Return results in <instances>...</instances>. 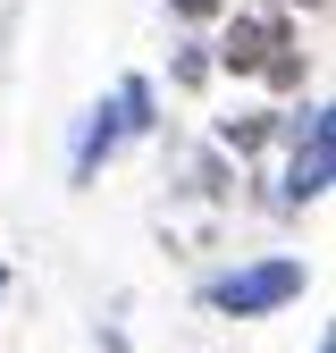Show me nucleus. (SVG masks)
Returning <instances> with one entry per match:
<instances>
[{"label": "nucleus", "instance_id": "f257e3e1", "mask_svg": "<svg viewBox=\"0 0 336 353\" xmlns=\"http://www.w3.org/2000/svg\"><path fill=\"white\" fill-rule=\"evenodd\" d=\"M219 68L227 76H269L277 93H294V84H303V42H294L286 9H227Z\"/></svg>", "mask_w": 336, "mask_h": 353}, {"label": "nucleus", "instance_id": "f03ea898", "mask_svg": "<svg viewBox=\"0 0 336 353\" xmlns=\"http://www.w3.org/2000/svg\"><path fill=\"white\" fill-rule=\"evenodd\" d=\"M303 286H311V270L294 252H261V261H235L227 278H210L202 286V312H219V320H269V312H286V303H303Z\"/></svg>", "mask_w": 336, "mask_h": 353}, {"label": "nucleus", "instance_id": "7ed1b4c3", "mask_svg": "<svg viewBox=\"0 0 336 353\" xmlns=\"http://www.w3.org/2000/svg\"><path fill=\"white\" fill-rule=\"evenodd\" d=\"M328 176H336V118H328V101H311L286 126V202H319Z\"/></svg>", "mask_w": 336, "mask_h": 353}, {"label": "nucleus", "instance_id": "20e7f679", "mask_svg": "<svg viewBox=\"0 0 336 353\" xmlns=\"http://www.w3.org/2000/svg\"><path fill=\"white\" fill-rule=\"evenodd\" d=\"M126 143V118H118V93L109 101H93V110H84V126H76V152H67V176H76V185H93V176H101V160Z\"/></svg>", "mask_w": 336, "mask_h": 353}, {"label": "nucleus", "instance_id": "39448f33", "mask_svg": "<svg viewBox=\"0 0 336 353\" xmlns=\"http://www.w3.org/2000/svg\"><path fill=\"white\" fill-rule=\"evenodd\" d=\"M118 118H126V135H151V126H160V93H151V76H126V84H118Z\"/></svg>", "mask_w": 336, "mask_h": 353}, {"label": "nucleus", "instance_id": "423d86ee", "mask_svg": "<svg viewBox=\"0 0 336 353\" xmlns=\"http://www.w3.org/2000/svg\"><path fill=\"white\" fill-rule=\"evenodd\" d=\"M219 135H227L235 152H261V143L277 135V118H269V110H252V118H227V126H219Z\"/></svg>", "mask_w": 336, "mask_h": 353}, {"label": "nucleus", "instance_id": "0eeeda50", "mask_svg": "<svg viewBox=\"0 0 336 353\" xmlns=\"http://www.w3.org/2000/svg\"><path fill=\"white\" fill-rule=\"evenodd\" d=\"M235 0H177V17H227Z\"/></svg>", "mask_w": 336, "mask_h": 353}, {"label": "nucleus", "instance_id": "6e6552de", "mask_svg": "<svg viewBox=\"0 0 336 353\" xmlns=\"http://www.w3.org/2000/svg\"><path fill=\"white\" fill-rule=\"evenodd\" d=\"M0 303H9V261H0Z\"/></svg>", "mask_w": 336, "mask_h": 353}, {"label": "nucleus", "instance_id": "1a4fd4ad", "mask_svg": "<svg viewBox=\"0 0 336 353\" xmlns=\"http://www.w3.org/2000/svg\"><path fill=\"white\" fill-rule=\"evenodd\" d=\"M303 9H311V17H319V9H328V0H303Z\"/></svg>", "mask_w": 336, "mask_h": 353}, {"label": "nucleus", "instance_id": "9d476101", "mask_svg": "<svg viewBox=\"0 0 336 353\" xmlns=\"http://www.w3.org/2000/svg\"><path fill=\"white\" fill-rule=\"evenodd\" d=\"M319 353H328V345H319Z\"/></svg>", "mask_w": 336, "mask_h": 353}]
</instances>
